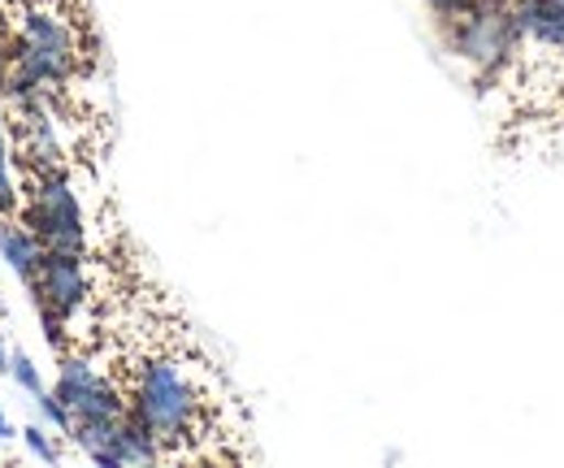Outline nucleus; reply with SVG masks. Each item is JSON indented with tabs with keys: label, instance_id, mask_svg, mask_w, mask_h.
<instances>
[{
	"label": "nucleus",
	"instance_id": "nucleus-1",
	"mask_svg": "<svg viewBox=\"0 0 564 468\" xmlns=\"http://www.w3.org/2000/svg\"><path fill=\"white\" fill-rule=\"evenodd\" d=\"M118 382L127 391V412L165 447V460L205 456L200 438L217 434L226 395L217 369L192 347V338L174 335L127 356Z\"/></svg>",
	"mask_w": 564,
	"mask_h": 468
},
{
	"label": "nucleus",
	"instance_id": "nucleus-2",
	"mask_svg": "<svg viewBox=\"0 0 564 468\" xmlns=\"http://www.w3.org/2000/svg\"><path fill=\"white\" fill-rule=\"evenodd\" d=\"M9 57H13V69H9L4 96L13 105H26L35 96L66 87L78 74V62H83L78 31L53 4H26L18 13L13 35H9Z\"/></svg>",
	"mask_w": 564,
	"mask_h": 468
},
{
	"label": "nucleus",
	"instance_id": "nucleus-3",
	"mask_svg": "<svg viewBox=\"0 0 564 468\" xmlns=\"http://www.w3.org/2000/svg\"><path fill=\"white\" fill-rule=\"evenodd\" d=\"M447 48L474 66L482 83H503V74L517 62V26H512V4L499 0H478L474 9H465L460 18L443 22Z\"/></svg>",
	"mask_w": 564,
	"mask_h": 468
},
{
	"label": "nucleus",
	"instance_id": "nucleus-4",
	"mask_svg": "<svg viewBox=\"0 0 564 468\" xmlns=\"http://www.w3.org/2000/svg\"><path fill=\"white\" fill-rule=\"evenodd\" d=\"M22 221L35 230L44 252L87 257V217H83V204H78L66 165L31 174L26 196H22Z\"/></svg>",
	"mask_w": 564,
	"mask_h": 468
},
{
	"label": "nucleus",
	"instance_id": "nucleus-5",
	"mask_svg": "<svg viewBox=\"0 0 564 468\" xmlns=\"http://www.w3.org/2000/svg\"><path fill=\"white\" fill-rule=\"evenodd\" d=\"M53 395L66 403V412L74 421L70 429H78V425H109V421L127 416L122 382L113 373H105L87 351H62Z\"/></svg>",
	"mask_w": 564,
	"mask_h": 468
},
{
	"label": "nucleus",
	"instance_id": "nucleus-6",
	"mask_svg": "<svg viewBox=\"0 0 564 468\" xmlns=\"http://www.w3.org/2000/svg\"><path fill=\"white\" fill-rule=\"evenodd\" d=\"M31 295H35V308H48L70 326L74 317L91 304V265H87V257L44 252L40 273L31 282Z\"/></svg>",
	"mask_w": 564,
	"mask_h": 468
},
{
	"label": "nucleus",
	"instance_id": "nucleus-7",
	"mask_svg": "<svg viewBox=\"0 0 564 468\" xmlns=\"http://www.w3.org/2000/svg\"><path fill=\"white\" fill-rule=\"evenodd\" d=\"M0 261H4V269H9L13 277H22L26 286H31V282H35V273H40L44 243L35 239V230H31L18 213L0 217Z\"/></svg>",
	"mask_w": 564,
	"mask_h": 468
},
{
	"label": "nucleus",
	"instance_id": "nucleus-8",
	"mask_svg": "<svg viewBox=\"0 0 564 468\" xmlns=\"http://www.w3.org/2000/svg\"><path fill=\"white\" fill-rule=\"evenodd\" d=\"M22 208V187L13 178V148H9V134H4V113H0V217L18 213Z\"/></svg>",
	"mask_w": 564,
	"mask_h": 468
},
{
	"label": "nucleus",
	"instance_id": "nucleus-9",
	"mask_svg": "<svg viewBox=\"0 0 564 468\" xmlns=\"http://www.w3.org/2000/svg\"><path fill=\"white\" fill-rule=\"evenodd\" d=\"M9 378H13V387L26 391V395H40V391H44V373H40V364H35L22 347H9Z\"/></svg>",
	"mask_w": 564,
	"mask_h": 468
},
{
	"label": "nucleus",
	"instance_id": "nucleus-10",
	"mask_svg": "<svg viewBox=\"0 0 564 468\" xmlns=\"http://www.w3.org/2000/svg\"><path fill=\"white\" fill-rule=\"evenodd\" d=\"M18 438L26 443V451H31L35 460H44V465H62V447H57V438H53L44 425H26Z\"/></svg>",
	"mask_w": 564,
	"mask_h": 468
},
{
	"label": "nucleus",
	"instance_id": "nucleus-11",
	"mask_svg": "<svg viewBox=\"0 0 564 468\" xmlns=\"http://www.w3.org/2000/svg\"><path fill=\"white\" fill-rule=\"evenodd\" d=\"M31 403H35V412H40V421L48 425V429H57V434H70V412H66V403L57 400L48 387L40 391V395H31Z\"/></svg>",
	"mask_w": 564,
	"mask_h": 468
},
{
	"label": "nucleus",
	"instance_id": "nucleus-12",
	"mask_svg": "<svg viewBox=\"0 0 564 468\" xmlns=\"http://www.w3.org/2000/svg\"><path fill=\"white\" fill-rule=\"evenodd\" d=\"M9 35H13V18H9V4L0 0V100H4V87H9V69H13Z\"/></svg>",
	"mask_w": 564,
	"mask_h": 468
},
{
	"label": "nucleus",
	"instance_id": "nucleus-13",
	"mask_svg": "<svg viewBox=\"0 0 564 468\" xmlns=\"http://www.w3.org/2000/svg\"><path fill=\"white\" fill-rule=\"evenodd\" d=\"M422 4L438 18V22H452V18H460L465 9H474L478 0H422Z\"/></svg>",
	"mask_w": 564,
	"mask_h": 468
},
{
	"label": "nucleus",
	"instance_id": "nucleus-14",
	"mask_svg": "<svg viewBox=\"0 0 564 468\" xmlns=\"http://www.w3.org/2000/svg\"><path fill=\"white\" fill-rule=\"evenodd\" d=\"M13 434H22V429H13V421H9V412L0 403V438H13Z\"/></svg>",
	"mask_w": 564,
	"mask_h": 468
},
{
	"label": "nucleus",
	"instance_id": "nucleus-15",
	"mask_svg": "<svg viewBox=\"0 0 564 468\" xmlns=\"http://www.w3.org/2000/svg\"><path fill=\"white\" fill-rule=\"evenodd\" d=\"M0 373L9 378V342H4V335H0Z\"/></svg>",
	"mask_w": 564,
	"mask_h": 468
},
{
	"label": "nucleus",
	"instance_id": "nucleus-16",
	"mask_svg": "<svg viewBox=\"0 0 564 468\" xmlns=\"http://www.w3.org/2000/svg\"><path fill=\"white\" fill-rule=\"evenodd\" d=\"M499 4H512V0H499Z\"/></svg>",
	"mask_w": 564,
	"mask_h": 468
}]
</instances>
